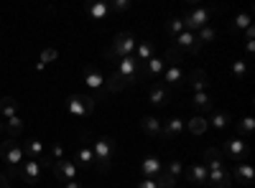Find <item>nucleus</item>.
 Returning <instances> with one entry per match:
<instances>
[{"instance_id": "1a4fd4ad", "label": "nucleus", "mask_w": 255, "mask_h": 188, "mask_svg": "<svg viewBox=\"0 0 255 188\" xmlns=\"http://www.w3.org/2000/svg\"><path fill=\"white\" fill-rule=\"evenodd\" d=\"M174 41H176L174 49L181 51V54H191V56H194V54H199V51L204 49L199 41H197V33H194V31H184V33H179Z\"/></svg>"}, {"instance_id": "c756f323", "label": "nucleus", "mask_w": 255, "mask_h": 188, "mask_svg": "<svg viewBox=\"0 0 255 188\" xmlns=\"http://www.w3.org/2000/svg\"><path fill=\"white\" fill-rule=\"evenodd\" d=\"M0 112H3L5 120L18 115V99L15 97H0Z\"/></svg>"}, {"instance_id": "37998d69", "label": "nucleus", "mask_w": 255, "mask_h": 188, "mask_svg": "<svg viewBox=\"0 0 255 188\" xmlns=\"http://www.w3.org/2000/svg\"><path fill=\"white\" fill-rule=\"evenodd\" d=\"M61 188H84V186H82L79 181H64V183H61Z\"/></svg>"}, {"instance_id": "c9c22d12", "label": "nucleus", "mask_w": 255, "mask_h": 188, "mask_svg": "<svg viewBox=\"0 0 255 188\" xmlns=\"http://www.w3.org/2000/svg\"><path fill=\"white\" fill-rule=\"evenodd\" d=\"M166 28H168V36H171V38H176L179 33L186 31V26H184V20H181V18H171V20L166 23Z\"/></svg>"}, {"instance_id": "58836bf2", "label": "nucleus", "mask_w": 255, "mask_h": 188, "mask_svg": "<svg viewBox=\"0 0 255 188\" xmlns=\"http://www.w3.org/2000/svg\"><path fill=\"white\" fill-rule=\"evenodd\" d=\"M56 59H59V51H56L54 46L44 49V51H41V56H38V61H41V64H44V66H49L51 61H56Z\"/></svg>"}, {"instance_id": "b1692460", "label": "nucleus", "mask_w": 255, "mask_h": 188, "mask_svg": "<svg viewBox=\"0 0 255 188\" xmlns=\"http://www.w3.org/2000/svg\"><path fill=\"white\" fill-rule=\"evenodd\" d=\"M186 130L194 135V137H202V135H207V130H209V122H207V117L194 115L191 120H186Z\"/></svg>"}, {"instance_id": "ea45409f", "label": "nucleus", "mask_w": 255, "mask_h": 188, "mask_svg": "<svg viewBox=\"0 0 255 188\" xmlns=\"http://www.w3.org/2000/svg\"><path fill=\"white\" fill-rule=\"evenodd\" d=\"M130 10V0H115V3H110V13H125Z\"/></svg>"}, {"instance_id": "9d476101", "label": "nucleus", "mask_w": 255, "mask_h": 188, "mask_svg": "<svg viewBox=\"0 0 255 188\" xmlns=\"http://www.w3.org/2000/svg\"><path fill=\"white\" fill-rule=\"evenodd\" d=\"M18 178L23 181L26 186H36V183L41 181V163H38V160L26 158V160H23V165L18 168Z\"/></svg>"}, {"instance_id": "f704fd0d", "label": "nucleus", "mask_w": 255, "mask_h": 188, "mask_svg": "<svg viewBox=\"0 0 255 188\" xmlns=\"http://www.w3.org/2000/svg\"><path fill=\"white\" fill-rule=\"evenodd\" d=\"M232 76L235 79H245L248 76V59H235L232 61Z\"/></svg>"}, {"instance_id": "a878e982", "label": "nucleus", "mask_w": 255, "mask_h": 188, "mask_svg": "<svg viewBox=\"0 0 255 188\" xmlns=\"http://www.w3.org/2000/svg\"><path fill=\"white\" fill-rule=\"evenodd\" d=\"M232 176H235L243 186H250L253 178H255V171H253L250 163H235V171H232Z\"/></svg>"}, {"instance_id": "bb28decb", "label": "nucleus", "mask_w": 255, "mask_h": 188, "mask_svg": "<svg viewBox=\"0 0 255 188\" xmlns=\"http://www.w3.org/2000/svg\"><path fill=\"white\" fill-rule=\"evenodd\" d=\"M125 87H128V84L123 81V76H120L118 71H113L108 79H105V92H108V94H120Z\"/></svg>"}, {"instance_id": "c03bdc74", "label": "nucleus", "mask_w": 255, "mask_h": 188, "mask_svg": "<svg viewBox=\"0 0 255 188\" xmlns=\"http://www.w3.org/2000/svg\"><path fill=\"white\" fill-rule=\"evenodd\" d=\"M0 188H10V178L0 173Z\"/></svg>"}, {"instance_id": "2eb2a0df", "label": "nucleus", "mask_w": 255, "mask_h": 188, "mask_svg": "<svg viewBox=\"0 0 255 188\" xmlns=\"http://www.w3.org/2000/svg\"><path fill=\"white\" fill-rule=\"evenodd\" d=\"M163 84L166 87H171V89H181L184 87V71H181V66H166V71H163Z\"/></svg>"}, {"instance_id": "5701e85b", "label": "nucleus", "mask_w": 255, "mask_h": 188, "mask_svg": "<svg viewBox=\"0 0 255 188\" xmlns=\"http://www.w3.org/2000/svg\"><path fill=\"white\" fill-rule=\"evenodd\" d=\"M20 148H23V155H28L31 160H41V158H44V142H41L38 137L26 140L23 145H20Z\"/></svg>"}, {"instance_id": "6ab92c4d", "label": "nucleus", "mask_w": 255, "mask_h": 188, "mask_svg": "<svg viewBox=\"0 0 255 188\" xmlns=\"http://www.w3.org/2000/svg\"><path fill=\"white\" fill-rule=\"evenodd\" d=\"M77 168H95V155H92V148L90 145H79L77 148V155L72 160Z\"/></svg>"}, {"instance_id": "4468645a", "label": "nucleus", "mask_w": 255, "mask_h": 188, "mask_svg": "<svg viewBox=\"0 0 255 188\" xmlns=\"http://www.w3.org/2000/svg\"><path fill=\"white\" fill-rule=\"evenodd\" d=\"M184 87H189L191 92H207V87H209V74L204 71V69H194L186 79H184Z\"/></svg>"}, {"instance_id": "7c9ffc66", "label": "nucleus", "mask_w": 255, "mask_h": 188, "mask_svg": "<svg viewBox=\"0 0 255 188\" xmlns=\"http://www.w3.org/2000/svg\"><path fill=\"white\" fill-rule=\"evenodd\" d=\"M207 122H209V127H215L217 132H222L227 125H230V115L227 112H215V115H212V120H207Z\"/></svg>"}, {"instance_id": "f257e3e1", "label": "nucleus", "mask_w": 255, "mask_h": 188, "mask_svg": "<svg viewBox=\"0 0 255 188\" xmlns=\"http://www.w3.org/2000/svg\"><path fill=\"white\" fill-rule=\"evenodd\" d=\"M204 165H207V176H209V186L215 188H232V176L225 171V163L217 148H207L204 150Z\"/></svg>"}, {"instance_id": "72a5a7b5", "label": "nucleus", "mask_w": 255, "mask_h": 188, "mask_svg": "<svg viewBox=\"0 0 255 188\" xmlns=\"http://www.w3.org/2000/svg\"><path fill=\"white\" fill-rule=\"evenodd\" d=\"M250 26H253V23H250V13H238V15H235V20H232V26H230V28L238 33V31H248Z\"/></svg>"}, {"instance_id": "6e6552de", "label": "nucleus", "mask_w": 255, "mask_h": 188, "mask_svg": "<svg viewBox=\"0 0 255 188\" xmlns=\"http://www.w3.org/2000/svg\"><path fill=\"white\" fill-rule=\"evenodd\" d=\"M140 64H138V61H135V56H125V59H120L118 61V74L123 76V81H125V84H135V81L140 79Z\"/></svg>"}, {"instance_id": "ddd939ff", "label": "nucleus", "mask_w": 255, "mask_h": 188, "mask_svg": "<svg viewBox=\"0 0 255 188\" xmlns=\"http://www.w3.org/2000/svg\"><path fill=\"white\" fill-rule=\"evenodd\" d=\"M184 178H186V183H194V186H202V188L209 186V176H207L204 163H191L186 168V173H184Z\"/></svg>"}, {"instance_id": "aec40b11", "label": "nucleus", "mask_w": 255, "mask_h": 188, "mask_svg": "<svg viewBox=\"0 0 255 188\" xmlns=\"http://www.w3.org/2000/svg\"><path fill=\"white\" fill-rule=\"evenodd\" d=\"M191 107H194L199 115L202 112H212L215 110V97L207 94V92H197L194 97H191Z\"/></svg>"}, {"instance_id": "39448f33", "label": "nucleus", "mask_w": 255, "mask_h": 188, "mask_svg": "<svg viewBox=\"0 0 255 188\" xmlns=\"http://www.w3.org/2000/svg\"><path fill=\"white\" fill-rule=\"evenodd\" d=\"M97 107V99L92 94H69L67 97V110L72 117H79V120H87Z\"/></svg>"}, {"instance_id": "a211bd4d", "label": "nucleus", "mask_w": 255, "mask_h": 188, "mask_svg": "<svg viewBox=\"0 0 255 188\" xmlns=\"http://www.w3.org/2000/svg\"><path fill=\"white\" fill-rule=\"evenodd\" d=\"M184 130H186V122L179 120V117H171L168 122H163V132H161V137H163V140H174V137H179Z\"/></svg>"}, {"instance_id": "473e14b6", "label": "nucleus", "mask_w": 255, "mask_h": 188, "mask_svg": "<svg viewBox=\"0 0 255 188\" xmlns=\"http://www.w3.org/2000/svg\"><path fill=\"white\" fill-rule=\"evenodd\" d=\"M215 38H217V31L212 28V26H204V28H199V31H197V41H199L202 46L215 44Z\"/></svg>"}, {"instance_id": "f3484780", "label": "nucleus", "mask_w": 255, "mask_h": 188, "mask_svg": "<svg viewBox=\"0 0 255 188\" xmlns=\"http://www.w3.org/2000/svg\"><path fill=\"white\" fill-rule=\"evenodd\" d=\"M140 130H143L148 137H161V132H163V122H161L158 117H153V115H145V117L140 120Z\"/></svg>"}, {"instance_id": "a18cd8bd", "label": "nucleus", "mask_w": 255, "mask_h": 188, "mask_svg": "<svg viewBox=\"0 0 255 188\" xmlns=\"http://www.w3.org/2000/svg\"><path fill=\"white\" fill-rule=\"evenodd\" d=\"M3 135H5V122L0 120V140H3Z\"/></svg>"}, {"instance_id": "4be33fe9", "label": "nucleus", "mask_w": 255, "mask_h": 188, "mask_svg": "<svg viewBox=\"0 0 255 188\" xmlns=\"http://www.w3.org/2000/svg\"><path fill=\"white\" fill-rule=\"evenodd\" d=\"M161 171H163V163H161L156 155H148V158L140 163V173H143V178H156Z\"/></svg>"}, {"instance_id": "c85d7f7f", "label": "nucleus", "mask_w": 255, "mask_h": 188, "mask_svg": "<svg viewBox=\"0 0 255 188\" xmlns=\"http://www.w3.org/2000/svg\"><path fill=\"white\" fill-rule=\"evenodd\" d=\"M23 127H26V125H23V120H20L18 115H13V117L5 120V132H8V137H13V140L23 135Z\"/></svg>"}, {"instance_id": "dca6fc26", "label": "nucleus", "mask_w": 255, "mask_h": 188, "mask_svg": "<svg viewBox=\"0 0 255 188\" xmlns=\"http://www.w3.org/2000/svg\"><path fill=\"white\" fill-rule=\"evenodd\" d=\"M148 102H151L153 107H166V104H171V92L161 84H153L151 92H148Z\"/></svg>"}, {"instance_id": "20e7f679", "label": "nucleus", "mask_w": 255, "mask_h": 188, "mask_svg": "<svg viewBox=\"0 0 255 188\" xmlns=\"http://www.w3.org/2000/svg\"><path fill=\"white\" fill-rule=\"evenodd\" d=\"M138 46V38L130 31H123L113 38V44L105 49V59H125V56H133Z\"/></svg>"}, {"instance_id": "7ed1b4c3", "label": "nucleus", "mask_w": 255, "mask_h": 188, "mask_svg": "<svg viewBox=\"0 0 255 188\" xmlns=\"http://www.w3.org/2000/svg\"><path fill=\"white\" fill-rule=\"evenodd\" d=\"M92 155H95V168L100 171V173H105V171H110V165H113V160H115V140L113 137H97L92 145Z\"/></svg>"}, {"instance_id": "412c9836", "label": "nucleus", "mask_w": 255, "mask_h": 188, "mask_svg": "<svg viewBox=\"0 0 255 188\" xmlns=\"http://www.w3.org/2000/svg\"><path fill=\"white\" fill-rule=\"evenodd\" d=\"M145 76L148 79H158V76H163V71H166V59H161V56H153V59H148L145 61Z\"/></svg>"}, {"instance_id": "f8f14e48", "label": "nucleus", "mask_w": 255, "mask_h": 188, "mask_svg": "<svg viewBox=\"0 0 255 188\" xmlns=\"http://www.w3.org/2000/svg\"><path fill=\"white\" fill-rule=\"evenodd\" d=\"M84 84H87V89L92 92V97H95L97 102L102 99L100 89H105V76H102L95 66H87V69H84Z\"/></svg>"}, {"instance_id": "423d86ee", "label": "nucleus", "mask_w": 255, "mask_h": 188, "mask_svg": "<svg viewBox=\"0 0 255 188\" xmlns=\"http://www.w3.org/2000/svg\"><path fill=\"white\" fill-rule=\"evenodd\" d=\"M220 13V8H191L181 20H184V26H186V31H199V28H204V26H209V20L215 18Z\"/></svg>"}, {"instance_id": "cd10ccee", "label": "nucleus", "mask_w": 255, "mask_h": 188, "mask_svg": "<svg viewBox=\"0 0 255 188\" xmlns=\"http://www.w3.org/2000/svg\"><path fill=\"white\" fill-rule=\"evenodd\" d=\"M87 15L92 18V20H108V15H110V5L108 3H90L87 5Z\"/></svg>"}, {"instance_id": "2f4dec72", "label": "nucleus", "mask_w": 255, "mask_h": 188, "mask_svg": "<svg viewBox=\"0 0 255 188\" xmlns=\"http://www.w3.org/2000/svg\"><path fill=\"white\" fill-rule=\"evenodd\" d=\"M235 130H238V137H248L253 130H255V120L248 115V117H243L238 125H235Z\"/></svg>"}, {"instance_id": "4c0bfd02", "label": "nucleus", "mask_w": 255, "mask_h": 188, "mask_svg": "<svg viewBox=\"0 0 255 188\" xmlns=\"http://www.w3.org/2000/svg\"><path fill=\"white\" fill-rule=\"evenodd\" d=\"M166 173L171 176V178H176V181H179V178L184 176V163H181V160H171V163L166 165Z\"/></svg>"}, {"instance_id": "f03ea898", "label": "nucleus", "mask_w": 255, "mask_h": 188, "mask_svg": "<svg viewBox=\"0 0 255 188\" xmlns=\"http://www.w3.org/2000/svg\"><path fill=\"white\" fill-rule=\"evenodd\" d=\"M0 158L5 160V165H8V178H18V168L23 165V160H26V155H23V148L13 140V137H3L0 140Z\"/></svg>"}, {"instance_id": "e433bc0d", "label": "nucleus", "mask_w": 255, "mask_h": 188, "mask_svg": "<svg viewBox=\"0 0 255 188\" xmlns=\"http://www.w3.org/2000/svg\"><path fill=\"white\" fill-rule=\"evenodd\" d=\"M156 183H158V188H176V186H179V181L171 178L166 171H161V173L156 176Z\"/></svg>"}, {"instance_id": "79ce46f5", "label": "nucleus", "mask_w": 255, "mask_h": 188, "mask_svg": "<svg viewBox=\"0 0 255 188\" xmlns=\"http://www.w3.org/2000/svg\"><path fill=\"white\" fill-rule=\"evenodd\" d=\"M245 51H248V56H253V51H255V38H245Z\"/></svg>"}, {"instance_id": "a19ab883", "label": "nucleus", "mask_w": 255, "mask_h": 188, "mask_svg": "<svg viewBox=\"0 0 255 188\" xmlns=\"http://www.w3.org/2000/svg\"><path fill=\"white\" fill-rule=\"evenodd\" d=\"M135 188H158V183H156V178H143Z\"/></svg>"}, {"instance_id": "393cba45", "label": "nucleus", "mask_w": 255, "mask_h": 188, "mask_svg": "<svg viewBox=\"0 0 255 188\" xmlns=\"http://www.w3.org/2000/svg\"><path fill=\"white\" fill-rule=\"evenodd\" d=\"M153 54H156V44H153V41H140V44L135 46V54L133 56H135L138 64L143 66L148 59H153Z\"/></svg>"}, {"instance_id": "0eeeda50", "label": "nucleus", "mask_w": 255, "mask_h": 188, "mask_svg": "<svg viewBox=\"0 0 255 188\" xmlns=\"http://www.w3.org/2000/svg\"><path fill=\"white\" fill-rule=\"evenodd\" d=\"M225 153L235 160V163H248V158H250V145H248L243 137H230V140H225Z\"/></svg>"}, {"instance_id": "9b49d317", "label": "nucleus", "mask_w": 255, "mask_h": 188, "mask_svg": "<svg viewBox=\"0 0 255 188\" xmlns=\"http://www.w3.org/2000/svg\"><path fill=\"white\" fill-rule=\"evenodd\" d=\"M51 173H54V178H56L59 183H64V181H77V165H74L72 160H67V158H61V160L51 163Z\"/></svg>"}]
</instances>
